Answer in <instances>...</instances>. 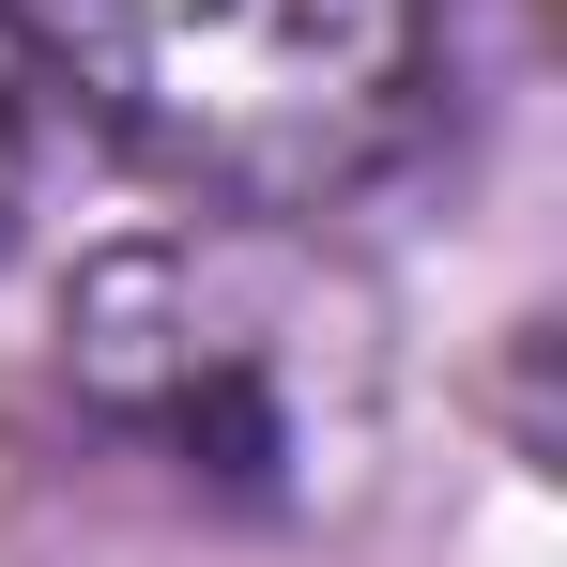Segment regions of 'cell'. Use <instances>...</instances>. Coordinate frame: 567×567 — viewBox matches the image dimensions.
Wrapping results in <instances>:
<instances>
[{
  "instance_id": "2",
  "label": "cell",
  "mask_w": 567,
  "mask_h": 567,
  "mask_svg": "<svg viewBox=\"0 0 567 567\" xmlns=\"http://www.w3.org/2000/svg\"><path fill=\"white\" fill-rule=\"evenodd\" d=\"M31 138H47V123H31V31L0 16V246H16V215H31Z\"/></svg>"
},
{
  "instance_id": "1",
  "label": "cell",
  "mask_w": 567,
  "mask_h": 567,
  "mask_svg": "<svg viewBox=\"0 0 567 567\" xmlns=\"http://www.w3.org/2000/svg\"><path fill=\"white\" fill-rule=\"evenodd\" d=\"M31 31L215 199H338L430 107V0H31Z\"/></svg>"
}]
</instances>
